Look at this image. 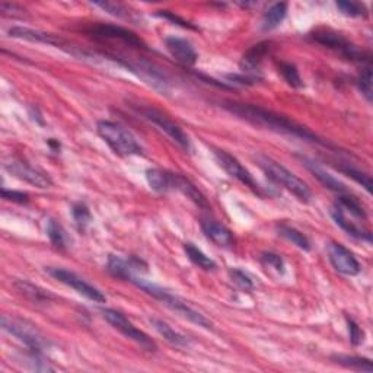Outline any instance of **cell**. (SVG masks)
<instances>
[{"label": "cell", "mask_w": 373, "mask_h": 373, "mask_svg": "<svg viewBox=\"0 0 373 373\" xmlns=\"http://www.w3.org/2000/svg\"><path fill=\"white\" fill-rule=\"evenodd\" d=\"M255 161L270 181H272L276 185L281 186V189L292 193L299 202H302V203L311 202L312 191L308 186V184L304 180H300L297 175H295L292 171H289L288 168L283 166L277 161L271 159V157L266 155H257Z\"/></svg>", "instance_id": "4"}, {"label": "cell", "mask_w": 373, "mask_h": 373, "mask_svg": "<svg viewBox=\"0 0 373 373\" xmlns=\"http://www.w3.org/2000/svg\"><path fill=\"white\" fill-rule=\"evenodd\" d=\"M150 324L155 328V331L159 334L165 341H168L169 344L180 349H185L190 347V341L185 336L180 334L178 331H175L174 328H172L168 322L159 320V318H150Z\"/></svg>", "instance_id": "21"}, {"label": "cell", "mask_w": 373, "mask_h": 373, "mask_svg": "<svg viewBox=\"0 0 373 373\" xmlns=\"http://www.w3.org/2000/svg\"><path fill=\"white\" fill-rule=\"evenodd\" d=\"M3 166L10 175L17 177L18 180L25 181L31 185H35L38 189H49V186L53 185L51 178L46 174V172L31 166L25 161L18 159V157H10V159H8L3 164Z\"/></svg>", "instance_id": "12"}, {"label": "cell", "mask_w": 373, "mask_h": 373, "mask_svg": "<svg viewBox=\"0 0 373 373\" xmlns=\"http://www.w3.org/2000/svg\"><path fill=\"white\" fill-rule=\"evenodd\" d=\"M71 214H73V220L78 225L80 231H85V227L89 225L91 222V211L88 206L83 203H78L73 206V210H71Z\"/></svg>", "instance_id": "35"}, {"label": "cell", "mask_w": 373, "mask_h": 373, "mask_svg": "<svg viewBox=\"0 0 373 373\" xmlns=\"http://www.w3.org/2000/svg\"><path fill=\"white\" fill-rule=\"evenodd\" d=\"M127 281L133 283L135 286H137L139 289H141L143 292H146L148 295H150L152 297L161 300V302L168 306L171 311H174L175 313H178L180 317L189 320L190 322L198 325V327H203L206 329H211V322L205 317L203 313H200L198 311L193 309L189 304H185L182 299H180L178 296L169 293L168 290H165L164 288H161V286H157L155 283H150L145 279L139 277L137 275H130L127 279Z\"/></svg>", "instance_id": "3"}, {"label": "cell", "mask_w": 373, "mask_h": 373, "mask_svg": "<svg viewBox=\"0 0 373 373\" xmlns=\"http://www.w3.org/2000/svg\"><path fill=\"white\" fill-rule=\"evenodd\" d=\"M261 263L266 268L276 271L277 275H284V261L283 258L275 252H263L261 254Z\"/></svg>", "instance_id": "34"}, {"label": "cell", "mask_w": 373, "mask_h": 373, "mask_svg": "<svg viewBox=\"0 0 373 373\" xmlns=\"http://www.w3.org/2000/svg\"><path fill=\"white\" fill-rule=\"evenodd\" d=\"M357 88L362 92V95L366 98V101L370 104L373 98V91H372V69L370 64L365 66L361 71V75L357 78Z\"/></svg>", "instance_id": "31"}, {"label": "cell", "mask_w": 373, "mask_h": 373, "mask_svg": "<svg viewBox=\"0 0 373 373\" xmlns=\"http://www.w3.org/2000/svg\"><path fill=\"white\" fill-rule=\"evenodd\" d=\"M336 6L342 15L350 17V18L367 17V8L365 3H361V2H337Z\"/></svg>", "instance_id": "30"}, {"label": "cell", "mask_w": 373, "mask_h": 373, "mask_svg": "<svg viewBox=\"0 0 373 373\" xmlns=\"http://www.w3.org/2000/svg\"><path fill=\"white\" fill-rule=\"evenodd\" d=\"M88 33L92 37L96 38H103V40H119L125 42L130 47L135 49H143L146 50V44L143 42L141 38H139L133 31L127 30V28H123L120 25H112V24H98L89 28Z\"/></svg>", "instance_id": "14"}, {"label": "cell", "mask_w": 373, "mask_h": 373, "mask_svg": "<svg viewBox=\"0 0 373 373\" xmlns=\"http://www.w3.org/2000/svg\"><path fill=\"white\" fill-rule=\"evenodd\" d=\"M229 276H231V280L243 292H251L254 289V283L245 271L239 268H231L229 270Z\"/></svg>", "instance_id": "33"}, {"label": "cell", "mask_w": 373, "mask_h": 373, "mask_svg": "<svg viewBox=\"0 0 373 373\" xmlns=\"http://www.w3.org/2000/svg\"><path fill=\"white\" fill-rule=\"evenodd\" d=\"M331 218L336 222L337 226H340L344 232L347 235L358 239V241H365L367 243L372 242V234L369 231H366L365 227H362L358 223H356L350 214H347L346 211H342L337 205L333 206L331 209Z\"/></svg>", "instance_id": "18"}, {"label": "cell", "mask_w": 373, "mask_h": 373, "mask_svg": "<svg viewBox=\"0 0 373 373\" xmlns=\"http://www.w3.org/2000/svg\"><path fill=\"white\" fill-rule=\"evenodd\" d=\"M280 73L283 75L284 80L292 86V88L299 89L304 86V80H302V78H300L299 70L296 69L295 64L284 63V62L280 63Z\"/></svg>", "instance_id": "32"}, {"label": "cell", "mask_w": 373, "mask_h": 373, "mask_svg": "<svg viewBox=\"0 0 373 373\" xmlns=\"http://www.w3.org/2000/svg\"><path fill=\"white\" fill-rule=\"evenodd\" d=\"M347 328H349V336H350V341L353 346H361V344L365 341L363 329L358 327V324L352 318H347Z\"/></svg>", "instance_id": "37"}, {"label": "cell", "mask_w": 373, "mask_h": 373, "mask_svg": "<svg viewBox=\"0 0 373 373\" xmlns=\"http://www.w3.org/2000/svg\"><path fill=\"white\" fill-rule=\"evenodd\" d=\"M47 271L51 277H54L55 280H59L60 283L69 286V288L76 290L79 295L85 296L86 299L92 300V302H96V304H105L107 302V297L101 290L95 288V286H92L91 283L83 280L82 277H79L76 272L69 271L66 268H59V267H50V268H47Z\"/></svg>", "instance_id": "10"}, {"label": "cell", "mask_w": 373, "mask_h": 373, "mask_svg": "<svg viewBox=\"0 0 373 373\" xmlns=\"http://www.w3.org/2000/svg\"><path fill=\"white\" fill-rule=\"evenodd\" d=\"M9 37L12 38H18V40H25V41H31V42H38V44H47V46H54L57 49H63L67 50V44L60 38L54 34L44 33V31H38L33 30V28H26V26H12L8 31Z\"/></svg>", "instance_id": "16"}, {"label": "cell", "mask_w": 373, "mask_h": 373, "mask_svg": "<svg viewBox=\"0 0 373 373\" xmlns=\"http://www.w3.org/2000/svg\"><path fill=\"white\" fill-rule=\"evenodd\" d=\"M94 6L101 8L103 10H105L107 13L112 17L117 18H128V9L125 6H123L121 3H114V2H95Z\"/></svg>", "instance_id": "36"}, {"label": "cell", "mask_w": 373, "mask_h": 373, "mask_svg": "<svg viewBox=\"0 0 373 373\" xmlns=\"http://www.w3.org/2000/svg\"><path fill=\"white\" fill-rule=\"evenodd\" d=\"M15 288L19 290L21 295H24L26 299H30L31 302L35 304H49L53 299V295H50L47 290H42L38 286L30 281L18 280L15 281Z\"/></svg>", "instance_id": "23"}, {"label": "cell", "mask_w": 373, "mask_h": 373, "mask_svg": "<svg viewBox=\"0 0 373 373\" xmlns=\"http://www.w3.org/2000/svg\"><path fill=\"white\" fill-rule=\"evenodd\" d=\"M96 132L111 148V150L119 156L125 157L143 155V148L135 135L120 123L101 120L96 124Z\"/></svg>", "instance_id": "5"}, {"label": "cell", "mask_w": 373, "mask_h": 373, "mask_svg": "<svg viewBox=\"0 0 373 373\" xmlns=\"http://www.w3.org/2000/svg\"><path fill=\"white\" fill-rule=\"evenodd\" d=\"M200 225H202V231L206 235V238L211 241L214 245H218L220 248H231L234 245L235 242L234 235L223 223L211 218H203Z\"/></svg>", "instance_id": "17"}, {"label": "cell", "mask_w": 373, "mask_h": 373, "mask_svg": "<svg viewBox=\"0 0 373 373\" xmlns=\"http://www.w3.org/2000/svg\"><path fill=\"white\" fill-rule=\"evenodd\" d=\"M47 235L51 241L53 245L59 250H64L66 243H67V236L64 229L60 223H57L55 220H50L47 226Z\"/></svg>", "instance_id": "29"}, {"label": "cell", "mask_w": 373, "mask_h": 373, "mask_svg": "<svg viewBox=\"0 0 373 373\" xmlns=\"http://www.w3.org/2000/svg\"><path fill=\"white\" fill-rule=\"evenodd\" d=\"M184 251L186 254V257H189V260L197 266L198 268L202 270H206V271H213L214 268H216V263H214V260H211L210 257H207L202 250H200L198 247H196L193 242H185L184 243Z\"/></svg>", "instance_id": "24"}, {"label": "cell", "mask_w": 373, "mask_h": 373, "mask_svg": "<svg viewBox=\"0 0 373 373\" xmlns=\"http://www.w3.org/2000/svg\"><path fill=\"white\" fill-rule=\"evenodd\" d=\"M300 161H302V164L306 166V169L325 186V189L331 190L334 193H338V194H347L349 193L347 186L344 185L341 181H338L334 175L329 174V172H327L320 164L309 159V157H306V156H300Z\"/></svg>", "instance_id": "19"}, {"label": "cell", "mask_w": 373, "mask_h": 373, "mask_svg": "<svg viewBox=\"0 0 373 373\" xmlns=\"http://www.w3.org/2000/svg\"><path fill=\"white\" fill-rule=\"evenodd\" d=\"M331 361H334L336 363H338L344 367L353 369V370H361V372H367V373L373 372L372 362L366 357L349 356V354H333Z\"/></svg>", "instance_id": "26"}, {"label": "cell", "mask_w": 373, "mask_h": 373, "mask_svg": "<svg viewBox=\"0 0 373 373\" xmlns=\"http://www.w3.org/2000/svg\"><path fill=\"white\" fill-rule=\"evenodd\" d=\"M137 110L148 121H150L156 127H159L161 130L166 136H169L172 140H174L180 148H182L186 152L191 150L190 137L186 136V133L182 130V128L175 121H172L168 116H165L162 111L152 108V107H141V108H137Z\"/></svg>", "instance_id": "9"}, {"label": "cell", "mask_w": 373, "mask_h": 373, "mask_svg": "<svg viewBox=\"0 0 373 373\" xmlns=\"http://www.w3.org/2000/svg\"><path fill=\"white\" fill-rule=\"evenodd\" d=\"M337 205L342 211H346L347 214H350L352 218L358 219V220H365L367 218L366 210L363 209V206L358 203V200L353 196L347 194H340V197L337 198V202L334 203Z\"/></svg>", "instance_id": "25"}, {"label": "cell", "mask_w": 373, "mask_h": 373, "mask_svg": "<svg viewBox=\"0 0 373 373\" xmlns=\"http://www.w3.org/2000/svg\"><path fill=\"white\" fill-rule=\"evenodd\" d=\"M2 196L5 200H9V202L13 203H19V205H25L30 202V196L22 191H15V190H2Z\"/></svg>", "instance_id": "39"}, {"label": "cell", "mask_w": 373, "mask_h": 373, "mask_svg": "<svg viewBox=\"0 0 373 373\" xmlns=\"http://www.w3.org/2000/svg\"><path fill=\"white\" fill-rule=\"evenodd\" d=\"M311 38L318 44L338 53L341 57L352 62H366L370 63V57L366 55L361 49H357L352 41L341 34L333 31H317L311 35Z\"/></svg>", "instance_id": "8"}, {"label": "cell", "mask_w": 373, "mask_h": 373, "mask_svg": "<svg viewBox=\"0 0 373 373\" xmlns=\"http://www.w3.org/2000/svg\"><path fill=\"white\" fill-rule=\"evenodd\" d=\"M277 232H279V235H281L283 238H286L289 242H292L293 245H296L299 250L311 251L309 239L306 238V235H304L302 232L297 231L296 227L281 223V225H277Z\"/></svg>", "instance_id": "27"}, {"label": "cell", "mask_w": 373, "mask_h": 373, "mask_svg": "<svg viewBox=\"0 0 373 373\" xmlns=\"http://www.w3.org/2000/svg\"><path fill=\"white\" fill-rule=\"evenodd\" d=\"M165 46H166V50L169 51V54L174 57V59L180 64H182L185 67H191L197 63L198 54L189 40L175 37V35L166 37Z\"/></svg>", "instance_id": "15"}, {"label": "cell", "mask_w": 373, "mask_h": 373, "mask_svg": "<svg viewBox=\"0 0 373 373\" xmlns=\"http://www.w3.org/2000/svg\"><path fill=\"white\" fill-rule=\"evenodd\" d=\"M286 15H288V3L280 2L271 5L263 15V30L271 31L281 25Z\"/></svg>", "instance_id": "22"}, {"label": "cell", "mask_w": 373, "mask_h": 373, "mask_svg": "<svg viewBox=\"0 0 373 373\" xmlns=\"http://www.w3.org/2000/svg\"><path fill=\"white\" fill-rule=\"evenodd\" d=\"M0 12H2V15L5 17H24L25 9L18 6L17 3H0Z\"/></svg>", "instance_id": "40"}, {"label": "cell", "mask_w": 373, "mask_h": 373, "mask_svg": "<svg viewBox=\"0 0 373 373\" xmlns=\"http://www.w3.org/2000/svg\"><path fill=\"white\" fill-rule=\"evenodd\" d=\"M223 108L231 114H234V116L239 117L241 120H245L257 127H263V128H267V130H271L279 135H286L290 137L302 139L306 141L328 146V143H325L320 136H317L312 130H309L308 127L283 116V114L267 110L264 107L226 101L223 103Z\"/></svg>", "instance_id": "1"}, {"label": "cell", "mask_w": 373, "mask_h": 373, "mask_svg": "<svg viewBox=\"0 0 373 373\" xmlns=\"http://www.w3.org/2000/svg\"><path fill=\"white\" fill-rule=\"evenodd\" d=\"M337 169L340 172H342L344 175L350 177L353 181H356L358 185H362L363 189L367 191V193H372V178L369 174H366V172L357 169L354 166H337Z\"/></svg>", "instance_id": "28"}, {"label": "cell", "mask_w": 373, "mask_h": 373, "mask_svg": "<svg viewBox=\"0 0 373 373\" xmlns=\"http://www.w3.org/2000/svg\"><path fill=\"white\" fill-rule=\"evenodd\" d=\"M157 17H161L162 19H166V21H171V22H174L182 28H189V30H196V28L190 24V22H186L184 21L182 18H180L178 15H175L174 12H171V10H157L156 13Z\"/></svg>", "instance_id": "38"}, {"label": "cell", "mask_w": 373, "mask_h": 373, "mask_svg": "<svg viewBox=\"0 0 373 373\" xmlns=\"http://www.w3.org/2000/svg\"><path fill=\"white\" fill-rule=\"evenodd\" d=\"M328 258L333 267L346 276H357L361 272L362 267L361 263L357 261L354 254L338 242H329L328 243Z\"/></svg>", "instance_id": "13"}, {"label": "cell", "mask_w": 373, "mask_h": 373, "mask_svg": "<svg viewBox=\"0 0 373 373\" xmlns=\"http://www.w3.org/2000/svg\"><path fill=\"white\" fill-rule=\"evenodd\" d=\"M2 328L10 336L22 341L26 346V349L44 352L51 346V342L49 341V338L42 334L34 324H31L30 321H26V320H22L19 317H13V315H3Z\"/></svg>", "instance_id": "6"}, {"label": "cell", "mask_w": 373, "mask_h": 373, "mask_svg": "<svg viewBox=\"0 0 373 373\" xmlns=\"http://www.w3.org/2000/svg\"><path fill=\"white\" fill-rule=\"evenodd\" d=\"M270 50H271L270 42H260V44H257L251 50H248V53L243 55L242 63H241L242 73L255 80L260 79V76H258V66H260V63L270 53Z\"/></svg>", "instance_id": "20"}, {"label": "cell", "mask_w": 373, "mask_h": 373, "mask_svg": "<svg viewBox=\"0 0 373 373\" xmlns=\"http://www.w3.org/2000/svg\"><path fill=\"white\" fill-rule=\"evenodd\" d=\"M101 315L103 318L112 327L116 328L117 331H120L124 337H127L128 340L135 341L136 344L141 349H145L148 352H155L156 350V344L155 341L146 334L143 333L141 329H139L130 320H128L124 313H121L120 311L111 309V308H103L101 309Z\"/></svg>", "instance_id": "7"}, {"label": "cell", "mask_w": 373, "mask_h": 373, "mask_svg": "<svg viewBox=\"0 0 373 373\" xmlns=\"http://www.w3.org/2000/svg\"><path fill=\"white\" fill-rule=\"evenodd\" d=\"M214 157H216L218 164L220 165V168L226 172L229 177H232L236 181H239L241 184L248 186V189L252 190L255 194H261L260 185L257 184V181L251 175V172L245 166H243L235 156H232L231 153H227L226 150L214 149Z\"/></svg>", "instance_id": "11"}, {"label": "cell", "mask_w": 373, "mask_h": 373, "mask_svg": "<svg viewBox=\"0 0 373 373\" xmlns=\"http://www.w3.org/2000/svg\"><path fill=\"white\" fill-rule=\"evenodd\" d=\"M146 181L150 189L156 193H169L178 191L190 198L194 205L202 209H209V203L205 194L200 191L197 186L181 174H175L166 169L152 168L146 171Z\"/></svg>", "instance_id": "2"}]
</instances>
